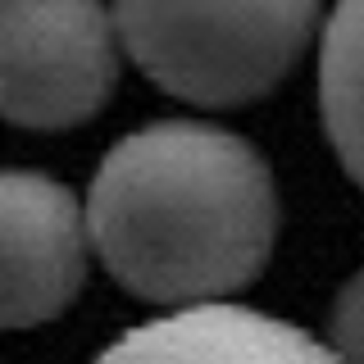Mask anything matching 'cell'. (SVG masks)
Wrapping results in <instances>:
<instances>
[{
	"instance_id": "1",
	"label": "cell",
	"mask_w": 364,
	"mask_h": 364,
	"mask_svg": "<svg viewBox=\"0 0 364 364\" xmlns=\"http://www.w3.org/2000/svg\"><path fill=\"white\" fill-rule=\"evenodd\" d=\"M100 264L155 305H223L264 273L278 237V187L246 136L191 119L128 132L87 191Z\"/></svg>"
},
{
	"instance_id": "2",
	"label": "cell",
	"mask_w": 364,
	"mask_h": 364,
	"mask_svg": "<svg viewBox=\"0 0 364 364\" xmlns=\"http://www.w3.org/2000/svg\"><path fill=\"white\" fill-rule=\"evenodd\" d=\"M119 41L146 77L205 109L269 96L296 68L318 0H114Z\"/></svg>"
},
{
	"instance_id": "3",
	"label": "cell",
	"mask_w": 364,
	"mask_h": 364,
	"mask_svg": "<svg viewBox=\"0 0 364 364\" xmlns=\"http://www.w3.org/2000/svg\"><path fill=\"white\" fill-rule=\"evenodd\" d=\"M119 82V23L105 0H0V100L18 128L96 119Z\"/></svg>"
},
{
	"instance_id": "4",
	"label": "cell",
	"mask_w": 364,
	"mask_h": 364,
	"mask_svg": "<svg viewBox=\"0 0 364 364\" xmlns=\"http://www.w3.org/2000/svg\"><path fill=\"white\" fill-rule=\"evenodd\" d=\"M0 310L5 328L50 323L73 305L87 273V214L50 173L9 168L0 182Z\"/></svg>"
},
{
	"instance_id": "5",
	"label": "cell",
	"mask_w": 364,
	"mask_h": 364,
	"mask_svg": "<svg viewBox=\"0 0 364 364\" xmlns=\"http://www.w3.org/2000/svg\"><path fill=\"white\" fill-rule=\"evenodd\" d=\"M96 364H341L305 328L242 305H196L123 333Z\"/></svg>"
},
{
	"instance_id": "6",
	"label": "cell",
	"mask_w": 364,
	"mask_h": 364,
	"mask_svg": "<svg viewBox=\"0 0 364 364\" xmlns=\"http://www.w3.org/2000/svg\"><path fill=\"white\" fill-rule=\"evenodd\" d=\"M318 114L341 168L364 191V0H337L323 28Z\"/></svg>"
},
{
	"instance_id": "7",
	"label": "cell",
	"mask_w": 364,
	"mask_h": 364,
	"mask_svg": "<svg viewBox=\"0 0 364 364\" xmlns=\"http://www.w3.org/2000/svg\"><path fill=\"white\" fill-rule=\"evenodd\" d=\"M328 346L341 364H364V269L346 278L328 318Z\"/></svg>"
}]
</instances>
